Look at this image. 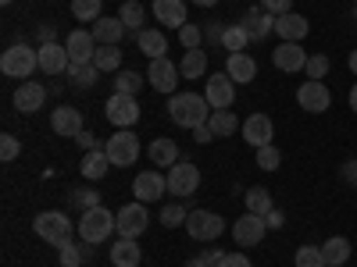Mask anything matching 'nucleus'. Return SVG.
<instances>
[{"label":"nucleus","mask_w":357,"mask_h":267,"mask_svg":"<svg viewBox=\"0 0 357 267\" xmlns=\"http://www.w3.org/2000/svg\"><path fill=\"white\" fill-rule=\"evenodd\" d=\"M197 8H215V4H222V0H193Z\"/></svg>","instance_id":"nucleus-58"},{"label":"nucleus","mask_w":357,"mask_h":267,"mask_svg":"<svg viewBox=\"0 0 357 267\" xmlns=\"http://www.w3.org/2000/svg\"><path fill=\"white\" fill-rule=\"evenodd\" d=\"M272 65H275L279 72H304L307 50H304L301 43H279V47L272 50Z\"/></svg>","instance_id":"nucleus-17"},{"label":"nucleus","mask_w":357,"mask_h":267,"mask_svg":"<svg viewBox=\"0 0 357 267\" xmlns=\"http://www.w3.org/2000/svg\"><path fill=\"white\" fill-rule=\"evenodd\" d=\"M36 54H40V72H47V75H61L72 68L68 47H61V43H40Z\"/></svg>","instance_id":"nucleus-14"},{"label":"nucleus","mask_w":357,"mask_h":267,"mask_svg":"<svg viewBox=\"0 0 357 267\" xmlns=\"http://www.w3.org/2000/svg\"><path fill=\"white\" fill-rule=\"evenodd\" d=\"M354 18H357V0H354Z\"/></svg>","instance_id":"nucleus-61"},{"label":"nucleus","mask_w":357,"mask_h":267,"mask_svg":"<svg viewBox=\"0 0 357 267\" xmlns=\"http://www.w3.org/2000/svg\"><path fill=\"white\" fill-rule=\"evenodd\" d=\"M178 79H183V72H178V65H172L168 57H154L151 68H146V82H151L158 93H175Z\"/></svg>","instance_id":"nucleus-11"},{"label":"nucleus","mask_w":357,"mask_h":267,"mask_svg":"<svg viewBox=\"0 0 357 267\" xmlns=\"http://www.w3.org/2000/svg\"><path fill=\"white\" fill-rule=\"evenodd\" d=\"M75 139H79V146H82V150H104V143H100L97 136H89V132H79Z\"/></svg>","instance_id":"nucleus-50"},{"label":"nucleus","mask_w":357,"mask_h":267,"mask_svg":"<svg viewBox=\"0 0 357 267\" xmlns=\"http://www.w3.org/2000/svg\"><path fill=\"white\" fill-rule=\"evenodd\" d=\"M0 4H11V0H0Z\"/></svg>","instance_id":"nucleus-63"},{"label":"nucleus","mask_w":357,"mask_h":267,"mask_svg":"<svg viewBox=\"0 0 357 267\" xmlns=\"http://www.w3.org/2000/svg\"><path fill=\"white\" fill-rule=\"evenodd\" d=\"M72 203L79 207V211H93V207H100V193L89 189V186H86V189H75V193H72Z\"/></svg>","instance_id":"nucleus-44"},{"label":"nucleus","mask_w":357,"mask_h":267,"mask_svg":"<svg viewBox=\"0 0 357 267\" xmlns=\"http://www.w3.org/2000/svg\"><path fill=\"white\" fill-rule=\"evenodd\" d=\"M275 33H279L282 43H301V40L311 33V22H307L304 15L289 11V15H279V18H275Z\"/></svg>","instance_id":"nucleus-19"},{"label":"nucleus","mask_w":357,"mask_h":267,"mask_svg":"<svg viewBox=\"0 0 357 267\" xmlns=\"http://www.w3.org/2000/svg\"><path fill=\"white\" fill-rule=\"evenodd\" d=\"M243 29H247V36L257 43V40H268L275 33V15H268L264 8H250L247 15H243V22H240Z\"/></svg>","instance_id":"nucleus-20"},{"label":"nucleus","mask_w":357,"mask_h":267,"mask_svg":"<svg viewBox=\"0 0 357 267\" xmlns=\"http://www.w3.org/2000/svg\"><path fill=\"white\" fill-rule=\"evenodd\" d=\"M178 40H183V47H186V50H200V40H204V33H200V25L186 22L183 29H178Z\"/></svg>","instance_id":"nucleus-46"},{"label":"nucleus","mask_w":357,"mask_h":267,"mask_svg":"<svg viewBox=\"0 0 357 267\" xmlns=\"http://www.w3.org/2000/svg\"><path fill=\"white\" fill-rule=\"evenodd\" d=\"M114 93H129V97H136L139 89H143V82H146V75H136V72H114Z\"/></svg>","instance_id":"nucleus-36"},{"label":"nucleus","mask_w":357,"mask_h":267,"mask_svg":"<svg viewBox=\"0 0 357 267\" xmlns=\"http://www.w3.org/2000/svg\"><path fill=\"white\" fill-rule=\"evenodd\" d=\"M43 104H47V89H43L40 82H22V86L15 89V111L36 114Z\"/></svg>","instance_id":"nucleus-21"},{"label":"nucleus","mask_w":357,"mask_h":267,"mask_svg":"<svg viewBox=\"0 0 357 267\" xmlns=\"http://www.w3.org/2000/svg\"><path fill=\"white\" fill-rule=\"evenodd\" d=\"M329 267H347V264H329Z\"/></svg>","instance_id":"nucleus-62"},{"label":"nucleus","mask_w":357,"mask_h":267,"mask_svg":"<svg viewBox=\"0 0 357 267\" xmlns=\"http://www.w3.org/2000/svg\"><path fill=\"white\" fill-rule=\"evenodd\" d=\"M97 75H100L97 65H72V68H68V79H72L75 89H89V86L97 82Z\"/></svg>","instance_id":"nucleus-39"},{"label":"nucleus","mask_w":357,"mask_h":267,"mask_svg":"<svg viewBox=\"0 0 357 267\" xmlns=\"http://www.w3.org/2000/svg\"><path fill=\"white\" fill-rule=\"evenodd\" d=\"M200 257H204V264H207V267H218V264H222V257H225V253H222V250H204V253H200Z\"/></svg>","instance_id":"nucleus-53"},{"label":"nucleus","mask_w":357,"mask_h":267,"mask_svg":"<svg viewBox=\"0 0 357 267\" xmlns=\"http://www.w3.org/2000/svg\"><path fill=\"white\" fill-rule=\"evenodd\" d=\"M296 104H301L307 114H321V111H329L333 104V93H329V86L318 82V79H307L301 89H296Z\"/></svg>","instance_id":"nucleus-10"},{"label":"nucleus","mask_w":357,"mask_h":267,"mask_svg":"<svg viewBox=\"0 0 357 267\" xmlns=\"http://www.w3.org/2000/svg\"><path fill=\"white\" fill-rule=\"evenodd\" d=\"M350 111L357 114V82H354V89H350Z\"/></svg>","instance_id":"nucleus-57"},{"label":"nucleus","mask_w":357,"mask_h":267,"mask_svg":"<svg viewBox=\"0 0 357 267\" xmlns=\"http://www.w3.org/2000/svg\"><path fill=\"white\" fill-rule=\"evenodd\" d=\"M40 43H57V29L54 25H40Z\"/></svg>","instance_id":"nucleus-55"},{"label":"nucleus","mask_w":357,"mask_h":267,"mask_svg":"<svg viewBox=\"0 0 357 267\" xmlns=\"http://www.w3.org/2000/svg\"><path fill=\"white\" fill-rule=\"evenodd\" d=\"M193 139H197L200 146H207V143H211V139H215V132H211V125H197V129H193Z\"/></svg>","instance_id":"nucleus-52"},{"label":"nucleus","mask_w":357,"mask_h":267,"mask_svg":"<svg viewBox=\"0 0 357 267\" xmlns=\"http://www.w3.org/2000/svg\"><path fill=\"white\" fill-rule=\"evenodd\" d=\"M321 253H325V264H347L350 260V239L347 235H333V239L321 243Z\"/></svg>","instance_id":"nucleus-31"},{"label":"nucleus","mask_w":357,"mask_h":267,"mask_svg":"<svg viewBox=\"0 0 357 267\" xmlns=\"http://www.w3.org/2000/svg\"><path fill=\"white\" fill-rule=\"evenodd\" d=\"M264 232H268L264 218H257V214H250V211H247L240 221H232V239H236V246H243V250L257 246V243L264 239Z\"/></svg>","instance_id":"nucleus-12"},{"label":"nucleus","mask_w":357,"mask_h":267,"mask_svg":"<svg viewBox=\"0 0 357 267\" xmlns=\"http://www.w3.org/2000/svg\"><path fill=\"white\" fill-rule=\"evenodd\" d=\"M104 114H107V122H111L114 129H129V125L139 122V104H136V97H129V93H114V97H107Z\"/></svg>","instance_id":"nucleus-9"},{"label":"nucleus","mask_w":357,"mask_h":267,"mask_svg":"<svg viewBox=\"0 0 357 267\" xmlns=\"http://www.w3.org/2000/svg\"><path fill=\"white\" fill-rule=\"evenodd\" d=\"M186 218H190V211L183 203H168L165 211H161V221H165V228H178V225H186Z\"/></svg>","instance_id":"nucleus-43"},{"label":"nucleus","mask_w":357,"mask_h":267,"mask_svg":"<svg viewBox=\"0 0 357 267\" xmlns=\"http://www.w3.org/2000/svg\"><path fill=\"white\" fill-rule=\"evenodd\" d=\"M114 225H118V218L100 203V207H93V211H82L79 214V239L89 243V246H97V243L111 239V235L118 232Z\"/></svg>","instance_id":"nucleus-2"},{"label":"nucleus","mask_w":357,"mask_h":267,"mask_svg":"<svg viewBox=\"0 0 357 267\" xmlns=\"http://www.w3.org/2000/svg\"><path fill=\"white\" fill-rule=\"evenodd\" d=\"M264 225H268V228H282V225H286V218H282L279 207H272V211L264 214Z\"/></svg>","instance_id":"nucleus-51"},{"label":"nucleus","mask_w":357,"mask_h":267,"mask_svg":"<svg viewBox=\"0 0 357 267\" xmlns=\"http://www.w3.org/2000/svg\"><path fill=\"white\" fill-rule=\"evenodd\" d=\"M107 164H111V157H107L104 150H86V157L79 161V171H82V178L97 182V178L107 175Z\"/></svg>","instance_id":"nucleus-28"},{"label":"nucleus","mask_w":357,"mask_h":267,"mask_svg":"<svg viewBox=\"0 0 357 267\" xmlns=\"http://www.w3.org/2000/svg\"><path fill=\"white\" fill-rule=\"evenodd\" d=\"M304 72H307V79H325L329 75V57L325 54H314V57H307V65H304Z\"/></svg>","instance_id":"nucleus-45"},{"label":"nucleus","mask_w":357,"mask_h":267,"mask_svg":"<svg viewBox=\"0 0 357 267\" xmlns=\"http://www.w3.org/2000/svg\"><path fill=\"white\" fill-rule=\"evenodd\" d=\"M293 264L296 267H329V264H325L321 246H301V250H296V257H293Z\"/></svg>","instance_id":"nucleus-41"},{"label":"nucleus","mask_w":357,"mask_h":267,"mask_svg":"<svg viewBox=\"0 0 357 267\" xmlns=\"http://www.w3.org/2000/svg\"><path fill=\"white\" fill-rule=\"evenodd\" d=\"M186 267H207V264H204V257H193V260H186Z\"/></svg>","instance_id":"nucleus-59"},{"label":"nucleus","mask_w":357,"mask_h":267,"mask_svg":"<svg viewBox=\"0 0 357 267\" xmlns=\"http://www.w3.org/2000/svg\"><path fill=\"white\" fill-rule=\"evenodd\" d=\"M178 72H183V79H200V75L207 72V54H204V50H186Z\"/></svg>","instance_id":"nucleus-33"},{"label":"nucleus","mask_w":357,"mask_h":267,"mask_svg":"<svg viewBox=\"0 0 357 267\" xmlns=\"http://www.w3.org/2000/svg\"><path fill=\"white\" fill-rule=\"evenodd\" d=\"M89 257H93V250H89V243H68V246H61V267H79V264H86Z\"/></svg>","instance_id":"nucleus-38"},{"label":"nucleus","mask_w":357,"mask_h":267,"mask_svg":"<svg viewBox=\"0 0 357 267\" xmlns=\"http://www.w3.org/2000/svg\"><path fill=\"white\" fill-rule=\"evenodd\" d=\"M33 228H36V235H40L43 243H50V246H57V250L72 243V221H68L61 211H43V214H36Z\"/></svg>","instance_id":"nucleus-3"},{"label":"nucleus","mask_w":357,"mask_h":267,"mask_svg":"<svg viewBox=\"0 0 357 267\" xmlns=\"http://www.w3.org/2000/svg\"><path fill=\"white\" fill-rule=\"evenodd\" d=\"M340 175H343V182L354 186V178H357V161H347V164L340 168Z\"/></svg>","instance_id":"nucleus-54"},{"label":"nucleus","mask_w":357,"mask_h":267,"mask_svg":"<svg viewBox=\"0 0 357 267\" xmlns=\"http://www.w3.org/2000/svg\"><path fill=\"white\" fill-rule=\"evenodd\" d=\"M136 47H139V54L151 57V61H154V57H168V40H165L161 29H139V33H136Z\"/></svg>","instance_id":"nucleus-27"},{"label":"nucleus","mask_w":357,"mask_h":267,"mask_svg":"<svg viewBox=\"0 0 357 267\" xmlns=\"http://www.w3.org/2000/svg\"><path fill=\"white\" fill-rule=\"evenodd\" d=\"M183 228L190 232V239H197V243H215L218 235L225 232V221L215 211H190V218H186Z\"/></svg>","instance_id":"nucleus-7"},{"label":"nucleus","mask_w":357,"mask_h":267,"mask_svg":"<svg viewBox=\"0 0 357 267\" xmlns=\"http://www.w3.org/2000/svg\"><path fill=\"white\" fill-rule=\"evenodd\" d=\"M40 68V54L33 47H25V43H15L4 50V57H0V72H4L8 79H29Z\"/></svg>","instance_id":"nucleus-4"},{"label":"nucleus","mask_w":357,"mask_h":267,"mask_svg":"<svg viewBox=\"0 0 357 267\" xmlns=\"http://www.w3.org/2000/svg\"><path fill=\"white\" fill-rule=\"evenodd\" d=\"M165 178H168V193L178 196V200H186V196H193V193L200 189V168H197L193 161H178V164H172Z\"/></svg>","instance_id":"nucleus-6"},{"label":"nucleus","mask_w":357,"mask_h":267,"mask_svg":"<svg viewBox=\"0 0 357 267\" xmlns=\"http://www.w3.org/2000/svg\"><path fill=\"white\" fill-rule=\"evenodd\" d=\"M50 129H54V136L75 139V136L82 132V114H79V107H57V111L50 114Z\"/></svg>","instance_id":"nucleus-22"},{"label":"nucleus","mask_w":357,"mask_h":267,"mask_svg":"<svg viewBox=\"0 0 357 267\" xmlns=\"http://www.w3.org/2000/svg\"><path fill=\"white\" fill-rule=\"evenodd\" d=\"M22 154V143H18V136H0V161H4V164H11L15 157Z\"/></svg>","instance_id":"nucleus-47"},{"label":"nucleus","mask_w":357,"mask_h":267,"mask_svg":"<svg viewBox=\"0 0 357 267\" xmlns=\"http://www.w3.org/2000/svg\"><path fill=\"white\" fill-rule=\"evenodd\" d=\"M218 267H250V257H243V253H225Z\"/></svg>","instance_id":"nucleus-49"},{"label":"nucleus","mask_w":357,"mask_h":267,"mask_svg":"<svg viewBox=\"0 0 357 267\" xmlns=\"http://www.w3.org/2000/svg\"><path fill=\"white\" fill-rule=\"evenodd\" d=\"M107 253H111L114 267H139V260H143V250L136 239H114Z\"/></svg>","instance_id":"nucleus-24"},{"label":"nucleus","mask_w":357,"mask_h":267,"mask_svg":"<svg viewBox=\"0 0 357 267\" xmlns=\"http://www.w3.org/2000/svg\"><path fill=\"white\" fill-rule=\"evenodd\" d=\"M118 18H122V25H126V29L139 33V29H143V18H146V11H143L139 0H126V4L118 8Z\"/></svg>","instance_id":"nucleus-34"},{"label":"nucleus","mask_w":357,"mask_h":267,"mask_svg":"<svg viewBox=\"0 0 357 267\" xmlns=\"http://www.w3.org/2000/svg\"><path fill=\"white\" fill-rule=\"evenodd\" d=\"M272 136L275 132H272V118H268V114H250L243 122V139L254 146V150H257V146H268Z\"/></svg>","instance_id":"nucleus-23"},{"label":"nucleus","mask_w":357,"mask_h":267,"mask_svg":"<svg viewBox=\"0 0 357 267\" xmlns=\"http://www.w3.org/2000/svg\"><path fill=\"white\" fill-rule=\"evenodd\" d=\"M168 118L183 129H197V125H207L211 118V104L200 93H172L168 100Z\"/></svg>","instance_id":"nucleus-1"},{"label":"nucleus","mask_w":357,"mask_h":267,"mask_svg":"<svg viewBox=\"0 0 357 267\" xmlns=\"http://www.w3.org/2000/svg\"><path fill=\"white\" fill-rule=\"evenodd\" d=\"M204 97H207V104H211V111H229L232 107V100H236V82L229 79V75H211L207 79V89H204Z\"/></svg>","instance_id":"nucleus-13"},{"label":"nucleus","mask_w":357,"mask_h":267,"mask_svg":"<svg viewBox=\"0 0 357 267\" xmlns=\"http://www.w3.org/2000/svg\"><path fill=\"white\" fill-rule=\"evenodd\" d=\"M225 75L232 82H240V86H250L257 79V61L247 50H236V54H229V61H225Z\"/></svg>","instance_id":"nucleus-18"},{"label":"nucleus","mask_w":357,"mask_h":267,"mask_svg":"<svg viewBox=\"0 0 357 267\" xmlns=\"http://www.w3.org/2000/svg\"><path fill=\"white\" fill-rule=\"evenodd\" d=\"M222 33H225V29H222L218 22H211V25H207V40H211V43H222Z\"/></svg>","instance_id":"nucleus-56"},{"label":"nucleus","mask_w":357,"mask_h":267,"mask_svg":"<svg viewBox=\"0 0 357 267\" xmlns=\"http://www.w3.org/2000/svg\"><path fill=\"white\" fill-rule=\"evenodd\" d=\"M104 154L111 157V168H132L139 161V139L129 129H118L114 136H107Z\"/></svg>","instance_id":"nucleus-5"},{"label":"nucleus","mask_w":357,"mask_h":267,"mask_svg":"<svg viewBox=\"0 0 357 267\" xmlns=\"http://www.w3.org/2000/svg\"><path fill=\"white\" fill-rule=\"evenodd\" d=\"M243 200H247V211H250V214H257V218H264V214L275 207V203H272V193H268L264 186L247 189V193H243Z\"/></svg>","instance_id":"nucleus-32"},{"label":"nucleus","mask_w":357,"mask_h":267,"mask_svg":"<svg viewBox=\"0 0 357 267\" xmlns=\"http://www.w3.org/2000/svg\"><path fill=\"white\" fill-rule=\"evenodd\" d=\"M93 65L100 72H122V50H118V47H97Z\"/></svg>","instance_id":"nucleus-35"},{"label":"nucleus","mask_w":357,"mask_h":267,"mask_svg":"<svg viewBox=\"0 0 357 267\" xmlns=\"http://www.w3.org/2000/svg\"><path fill=\"white\" fill-rule=\"evenodd\" d=\"M247 43H250V36H247V29H243V25H225V33H222V47H225L229 54L247 50Z\"/></svg>","instance_id":"nucleus-37"},{"label":"nucleus","mask_w":357,"mask_h":267,"mask_svg":"<svg viewBox=\"0 0 357 267\" xmlns=\"http://www.w3.org/2000/svg\"><path fill=\"white\" fill-rule=\"evenodd\" d=\"M89 33H93V40H97L100 47H118V40L126 36V25H122V18H104V15H100Z\"/></svg>","instance_id":"nucleus-25"},{"label":"nucleus","mask_w":357,"mask_h":267,"mask_svg":"<svg viewBox=\"0 0 357 267\" xmlns=\"http://www.w3.org/2000/svg\"><path fill=\"white\" fill-rule=\"evenodd\" d=\"M65 47H68L72 65H93V54H97V40H93V33H86V29H75V33L65 40Z\"/></svg>","instance_id":"nucleus-16"},{"label":"nucleus","mask_w":357,"mask_h":267,"mask_svg":"<svg viewBox=\"0 0 357 267\" xmlns=\"http://www.w3.org/2000/svg\"><path fill=\"white\" fill-rule=\"evenodd\" d=\"M100 8H104V0H72L75 22H97L100 18Z\"/></svg>","instance_id":"nucleus-40"},{"label":"nucleus","mask_w":357,"mask_h":267,"mask_svg":"<svg viewBox=\"0 0 357 267\" xmlns=\"http://www.w3.org/2000/svg\"><path fill=\"white\" fill-rule=\"evenodd\" d=\"M350 72H354V75H357V50H354V54H350Z\"/></svg>","instance_id":"nucleus-60"},{"label":"nucleus","mask_w":357,"mask_h":267,"mask_svg":"<svg viewBox=\"0 0 357 267\" xmlns=\"http://www.w3.org/2000/svg\"><path fill=\"white\" fill-rule=\"evenodd\" d=\"M154 15H158V22H165V29H183L186 0H154Z\"/></svg>","instance_id":"nucleus-26"},{"label":"nucleus","mask_w":357,"mask_h":267,"mask_svg":"<svg viewBox=\"0 0 357 267\" xmlns=\"http://www.w3.org/2000/svg\"><path fill=\"white\" fill-rule=\"evenodd\" d=\"M261 8H264L268 15L279 18V15H289V11H293V0H261Z\"/></svg>","instance_id":"nucleus-48"},{"label":"nucleus","mask_w":357,"mask_h":267,"mask_svg":"<svg viewBox=\"0 0 357 267\" xmlns=\"http://www.w3.org/2000/svg\"><path fill=\"white\" fill-rule=\"evenodd\" d=\"M118 218V239H139V235L146 232V225H151V214H146V203H126L122 211L114 214Z\"/></svg>","instance_id":"nucleus-8"},{"label":"nucleus","mask_w":357,"mask_h":267,"mask_svg":"<svg viewBox=\"0 0 357 267\" xmlns=\"http://www.w3.org/2000/svg\"><path fill=\"white\" fill-rule=\"evenodd\" d=\"M354 189H357V178H354Z\"/></svg>","instance_id":"nucleus-64"},{"label":"nucleus","mask_w":357,"mask_h":267,"mask_svg":"<svg viewBox=\"0 0 357 267\" xmlns=\"http://www.w3.org/2000/svg\"><path fill=\"white\" fill-rule=\"evenodd\" d=\"M146 154H151V161H154V164H168V168L183 161V157H178V146H175L172 139H165V136H161V139H154L151 146H146Z\"/></svg>","instance_id":"nucleus-30"},{"label":"nucleus","mask_w":357,"mask_h":267,"mask_svg":"<svg viewBox=\"0 0 357 267\" xmlns=\"http://www.w3.org/2000/svg\"><path fill=\"white\" fill-rule=\"evenodd\" d=\"M279 164H282V154H279L275 143L257 146V168H261V171H279Z\"/></svg>","instance_id":"nucleus-42"},{"label":"nucleus","mask_w":357,"mask_h":267,"mask_svg":"<svg viewBox=\"0 0 357 267\" xmlns=\"http://www.w3.org/2000/svg\"><path fill=\"white\" fill-rule=\"evenodd\" d=\"M165 189H168V178L158 175V171H139V175H136V182H132V193H136L139 203H154V200H161Z\"/></svg>","instance_id":"nucleus-15"},{"label":"nucleus","mask_w":357,"mask_h":267,"mask_svg":"<svg viewBox=\"0 0 357 267\" xmlns=\"http://www.w3.org/2000/svg\"><path fill=\"white\" fill-rule=\"evenodd\" d=\"M207 125H211V132H215V139L222 136H236L243 125H240V118H236L232 111H211V118H207Z\"/></svg>","instance_id":"nucleus-29"}]
</instances>
